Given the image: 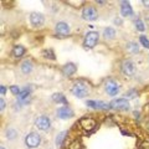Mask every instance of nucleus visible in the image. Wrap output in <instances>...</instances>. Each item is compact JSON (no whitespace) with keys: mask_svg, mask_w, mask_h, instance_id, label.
Here are the masks:
<instances>
[{"mask_svg":"<svg viewBox=\"0 0 149 149\" xmlns=\"http://www.w3.org/2000/svg\"><path fill=\"white\" fill-rule=\"evenodd\" d=\"M44 56H45V57H47V58H50V60H55L56 58L52 50H45L44 51Z\"/></svg>","mask_w":149,"mask_h":149,"instance_id":"obj_26","label":"nucleus"},{"mask_svg":"<svg viewBox=\"0 0 149 149\" xmlns=\"http://www.w3.org/2000/svg\"><path fill=\"white\" fill-rule=\"evenodd\" d=\"M31 70H32V63H31L30 60H26V61L22 62V65H21V71L22 72L24 73H30Z\"/></svg>","mask_w":149,"mask_h":149,"instance_id":"obj_18","label":"nucleus"},{"mask_svg":"<svg viewBox=\"0 0 149 149\" xmlns=\"http://www.w3.org/2000/svg\"><path fill=\"white\" fill-rule=\"evenodd\" d=\"M24 54H25V47L21 46V45H17L13 49V56H15V57H17V58L21 57Z\"/></svg>","mask_w":149,"mask_h":149,"instance_id":"obj_17","label":"nucleus"},{"mask_svg":"<svg viewBox=\"0 0 149 149\" xmlns=\"http://www.w3.org/2000/svg\"><path fill=\"white\" fill-rule=\"evenodd\" d=\"M142 4H143V5L146 6V8H148V9H149V0H143Z\"/></svg>","mask_w":149,"mask_h":149,"instance_id":"obj_33","label":"nucleus"},{"mask_svg":"<svg viewBox=\"0 0 149 149\" xmlns=\"http://www.w3.org/2000/svg\"><path fill=\"white\" fill-rule=\"evenodd\" d=\"M146 19H147V22H148V25H149V13L147 14V17H146Z\"/></svg>","mask_w":149,"mask_h":149,"instance_id":"obj_35","label":"nucleus"},{"mask_svg":"<svg viewBox=\"0 0 149 149\" xmlns=\"http://www.w3.org/2000/svg\"><path fill=\"white\" fill-rule=\"evenodd\" d=\"M122 72L124 74H127V76H133L134 73H136V65H134L132 61H124L122 63Z\"/></svg>","mask_w":149,"mask_h":149,"instance_id":"obj_8","label":"nucleus"},{"mask_svg":"<svg viewBox=\"0 0 149 149\" xmlns=\"http://www.w3.org/2000/svg\"><path fill=\"white\" fill-rule=\"evenodd\" d=\"M30 21H31V24L34 26L39 27L45 22V16L42 15V14H40V13H34V14H31L30 15Z\"/></svg>","mask_w":149,"mask_h":149,"instance_id":"obj_13","label":"nucleus"},{"mask_svg":"<svg viewBox=\"0 0 149 149\" xmlns=\"http://www.w3.org/2000/svg\"><path fill=\"white\" fill-rule=\"evenodd\" d=\"M5 101H4V98L0 100V111H4V108H5Z\"/></svg>","mask_w":149,"mask_h":149,"instance_id":"obj_31","label":"nucleus"},{"mask_svg":"<svg viewBox=\"0 0 149 149\" xmlns=\"http://www.w3.org/2000/svg\"><path fill=\"white\" fill-rule=\"evenodd\" d=\"M134 26H136V29H137L138 31H141V32H143L144 30H146V26H144V22L141 20V19H137V20L134 21Z\"/></svg>","mask_w":149,"mask_h":149,"instance_id":"obj_24","label":"nucleus"},{"mask_svg":"<svg viewBox=\"0 0 149 149\" xmlns=\"http://www.w3.org/2000/svg\"><path fill=\"white\" fill-rule=\"evenodd\" d=\"M139 149H149V142H143L139 146Z\"/></svg>","mask_w":149,"mask_h":149,"instance_id":"obj_30","label":"nucleus"},{"mask_svg":"<svg viewBox=\"0 0 149 149\" xmlns=\"http://www.w3.org/2000/svg\"><path fill=\"white\" fill-rule=\"evenodd\" d=\"M71 92L76 97H78V98H83V97L88 96V87H87L86 83L77 82V83H74V85L72 86Z\"/></svg>","mask_w":149,"mask_h":149,"instance_id":"obj_1","label":"nucleus"},{"mask_svg":"<svg viewBox=\"0 0 149 149\" xmlns=\"http://www.w3.org/2000/svg\"><path fill=\"white\" fill-rule=\"evenodd\" d=\"M144 112L149 114V103H148V104H146V107H144Z\"/></svg>","mask_w":149,"mask_h":149,"instance_id":"obj_34","label":"nucleus"},{"mask_svg":"<svg viewBox=\"0 0 149 149\" xmlns=\"http://www.w3.org/2000/svg\"><path fill=\"white\" fill-rule=\"evenodd\" d=\"M139 41H141V44L144 46V47H147V49H149V40L147 39V37L146 36H141V37H139Z\"/></svg>","mask_w":149,"mask_h":149,"instance_id":"obj_27","label":"nucleus"},{"mask_svg":"<svg viewBox=\"0 0 149 149\" xmlns=\"http://www.w3.org/2000/svg\"><path fill=\"white\" fill-rule=\"evenodd\" d=\"M109 104H111V108L119 109V111H127L129 108V102L125 98H116Z\"/></svg>","mask_w":149,"mask_h":149,"instance_id":"obj_4","label":"nucleus"},{"mask_svg":"<svg viewBox=\"0 0 149 149\" xmlns=\"http://www.w3.org/2000/svg\"><path fill=\"white\" fill-rule=\"evenodd\" d=\"M86 104L93 109H109L111 108V104L106 103V102H102V101H87Z\"/></svg>","mask_w":149,"mask_h":149,"instance_id":"obj_9","label":"nucleus"},{"mask_svg":"<svg viewBox=\"0 0 149 149\" xmlns=\"http://www.w3.org/2000/svg\"><path fill=\"white\" fill-rule=\"evenodd\" d=\"M57 117L61 119H70L73 117V111L67 106H63L57 109Z\"/></svg>","mask_w":149,"mask_h":149,"instance_id":"obj_7","label":"nucleus"},{"mask_svg":"<svg viewBox=\"0 0 149 149\" xmlns=\"http://www.w3.org/2000/svg\"><path fill=\"white\" fill-rule=\"evenodd\" d=\"M0 93H1V95H5V93H6V87L5 86H0Z\"/></svg>","mask_w":149,"mask_h":149,"instance_id":"obj_32","label":"nucleus"},{"mask_svg":"<svg viewBox=\"0 0 149 149\" xmlns=\"http://www.w3.org/2000/svg\"><path fill=\"white\" fill-rule=\"evenodd\" d=\"M68 149H83L81 141L80 139H74V141L71 142V144L68 146Z\"/></svg>","mask_w":149,"mask_h":149,"instance_id":"obj_23","label":"nucleus"},{"mask_svg":"<svg viewBox=\"0 0 149 149\" xmlns=\"http://www.w3.org/2000/svg\"><path fill=\"white\" fill-rule=\"evenodd\" d=\"M66 134H67V132H61L57 137H56V147L57 148H60L62 146V142H63L65 137H66Z\"/></svg>","mask_w":149,"mask_h":149,"instance_id":"obj_22","label":"nucleus"},{"mask_svg":"<svg viewBox=\"0 0 149 149\" xmlns=\"http://www.w3.org/2000/svg\"><path fill=\"white\" fill-rule=\"evenodd\" d=\"M35 124L40 130H47L50 128V125H51L50 119L47 117H45V116H41V117L37 118L35 120Z\"/></svg>","mask_w":149,"mask_h":149,"instance_id":"obj_10","label":"nucleus"},{"mask_svg":"<svg viewBox=\"0 0 149 149\" xmlns=\"http://www.w3.org/2000/svg\"><path fill=\"white\" fill-rule=\"evenodd\" d=\"M52 100L55 102H57V103H65V104H67L66 97H65L63 95H61V93H55V95L52 96Z\"/></svg>","mask_w":149,"mask_h":149,"instance_id":"obj_19","label":"nucleus"},{"mask_svg":"<svg viewBox=\"0 0 149 149\" xmlns=\"http://www.w3.org/2000/svg\"><path fill=\"white\" fill-rule=\"evenodd\" d=\"M80 125L82 127V129L85 130L87 133H91L93 129L96 128L97 125V122L93 118H90V117H85L80 120Z\"/></svg>","mask_w":149,"mask_h":149,"instance_id":"obj_2","label":"nucleus"},{"mask_svg":"<svg viewBox=\"0 0 149 149\" xmlns=\"http://www.w3.org/2000/svg\"><path fill=\"white\" fill-rule=\"evenodd\" d=\"M127 50L130 54H138L139 52V46L136 42H128L127 44Z\"/></svg>","mask_w":149,"mask_h":149,"instance_id":"obj_20","label":"nucleus"},{"mask_svg":"<svg viewBox=\"0 0 149 149\" xmlns=\"http://www.w3.org/2000/svg\"><path fill=\"white\" fill-rule=\"evenodd\" d=\"M82 17L85 19V20H87V21H93V20H96V19L98 17V13H97V10L95 8L88 6V8L83 9Z\"/></svg>","mask_w":149,"mask_h":149,"instance_id":"obj_5","label":"nucleus"},{"mask_svg":"<svg viewBox=\"0 0 149 149\" xmlns=\"http://www.w3.org/2000/svg\"><path fill=\"white\" fill-rule=\"evenodd\" d=\"M120 14L122 16H130L133 15V9L130 6L128 1H122L120 3Z\"/></svg>","mask_w":149,"mask_h":149,"instance_id":"obj_15","label":"nucleus"},{"mask_svg":"<svg viewBox=\"0 0 149 149\" xmlns=\"http://www.w3.org/2000/svg\"><path fill=\"white\" fill-rule=\"evenodd\" d=\"M103 35H104V37H107V39H113L114 35H116V30L113 27H106L104 31H103Z\"/></svg>","mask_w":149,"mask_h":149,"instance_id":"obj_21","label":"nucleus"},{"mask_svg":"<svg viewBox=\"0 0 149 149\" xmlns=\"http://www.w3.org/2000/svg\"><path fill=\"white\" fill-rule=\"evenodd\" d=\"M76 70H77L76 65L72 63V62H68V63H66V65L63 66L62 71H63V73L66 74L67 77H70V76H72V74H73L74 72H76Z\"/></svg>","mask_w":149,"mask_h":149,"instance_id":"obj_16","label":"nucleus"},{"mask_svg":"<svg viewBox=\"0 0 149 149\" xmlns=\"http://www.w3.org/2000/svg\"><path fill=\"white\" fill-rule=\"evenodd\" d=\"M10 91H11V93H13V95H16V96H19V95H20V90H19V87L17 86H11L10 87Z\"/></svg>","mask_w":149,"mask_h":149,"instance_id":"obj_28","label":"nucleus"},{"mask_svg":"<svg viewBox=\"0 0 149 149\" xmlns=\"http://www.w3.org/2000/svg\"><path fill=\"white\" fill-rule=\"evenodd\" d=\"M0 149H5V148H4V147H1V148H0Z\"/></svg>","mask_w":149,"mask_h":149,"instance_id":"obj_37","label":"nucleus"},{"mask_svg":"<svg viewBox=\"0 0 149 149\" xmlns=\"http://www.w3.org/2000/svg\"><path fill=\"white\" fill-rule=\"evenodd\" d=\"M119 91V85H118V82H116V81H108L106 83V92L108 93L109 96H116L118 93Z\"/></svg>","mask_w":149,"mask_h":149,"instance_id":"obj_11","label":"nucleus"},{"mask_svg":"<svg viewBox=\"0 0 149 149\" xmlns=\"http://www.w3.org/2000/svg\"><path fill=\"white\" fill-rule=\"evenodd\" d=\"M98 32H96V31H90L88 34L86 35L85 37V46L88 49H91V47H95V45L97 44V41H98Z\"/></svg>","mask_w":149,"mask_h":149,"instance_id":"obj_3","label":"nucleus"},{"mask_svg":"<svg viewBox=\"0 0 149 149\" xmlns=\"http://www.w3.org/2000/svg\"><path fill=\"white\" fill-rule=\"evenodd\" d=\"M40 141H41V138L37 133H30V134H27L25 143L29 148H36V147H39Z\"/></svg>","mask_w":149,"mask_h":149,"instance_id":"obj_6","label":"nucleus"},{"mask_svg":"<svg viewBox=\"0 0 149 149\" xmlns=\"http://www.w3.org/2000/svg\"><path fill=\"white\" fill-rule=\"evenodd\" d=\"M134 96H137L136 90H130V91H128L127 93H125V97H129V98H132V97H134Z\"/></svg>","mask_w":149,"mask_h":149,"instance_id":"obj_29","label":"nucleus"},{"mask_svg":"<svg viewBox=\"0 0 149 149\" xmlns=\"http://www.w3.org/2000/svg\"><path fill=\"white\" fill-rule=\"evenodd\" d=\"M6 138L8 139H14V138H16V130L15 129H13V128H10V129H8L6 130Z\"/></svg>","mask_w":149,"mask_h":149,"instance_id":"obj_25","label":"nucleus"},{"mask_svg":"<svg viewBox=\"0 0 149 149\" xmlns=\"http://www.w3.org/2000/svg\"><path fill=\"white\" fill-rule=\"evenodd\" d=\"M56 34H57L58 36H66L70 34V26L68 24H66V22L63 21H60L56 24Z\"/></svg>","mask_w":149,"mask_h":149,"instance_id":"obj_12","label":"nucleus"},{"mask_svg":"<svg viewBox=\"0 0 149 149\" xmlns=\"http://www.w3.org/2000/svg\"><path fill=\"white\" fill-rule=\"evenodd\" d=\"M147 127H148V128H149V122H148V123H147Z\"/></svg>","mask_w":149,"mask_h":149,"instance_id":"obj_36","label":"nucleus"},{"mask_svg":"<svg viewBox=\"0 0 149 149\" xmlns=\"http://www.w3.org/2000/svg\"><path fill=\"white\" fill-rule=\"evenodd\" d=\"M30 95H31V87L27 86V87H25L24 90L20 92V95L17 96L19 102H22V103H27V102L30 101Z\"/></svg>","mask_w":149,"mask_h":149,"instance_id":"obj_14","label":"nucleus"}]
</instances>
